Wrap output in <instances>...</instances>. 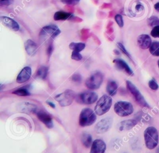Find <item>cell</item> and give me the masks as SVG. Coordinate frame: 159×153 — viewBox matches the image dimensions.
<instances>
[{"label":"cell","mask_w":159,"mask_h":153,"mask_svg":"<svg viewBox=\"0 0 159 153\" xmlns=\"http://www.w3.org/2000/svg\"><path fill=\"white\" fill-rule=\"evenodd\" d=\"M145 144L148 149H153L158 144V132L157 129L153 126L145 129L143 133Z\"/></svg>","instance_id":"cell-1"},{"label":"cell","mask_w":159,"mask_h":153,"mask_svg":"<svg viewBox=\"0 0 159 153\" xmlns=\"http://www.w3.org/2000/svg\"><path fill=\"white\" fill-rule=\"evenodd\" d=\"M112 103V100L110 96L106 95L102 96L94 107L95 113L99 116L104 114L110 109Z\"/></svg>","instance_id":"cell-2"},{"label":"cell","mask_w":159,"mask_h":153,"mask_svg":"<svg viewBox=\"0 0 159 153\" xmlns=\"http://www.w3.org/2000/svg\"><path fill=\"white\" fill-rule=\"evenodd\" d=\"M96 120V113L90 108H83L79 116V124L82 127L91 126Z\"/></svg>","instance_id":"cell-3"},{"label":"cell","mask_w":159,"mask_h":153,"mask_svg":"<svg viewBox=\"0 0 159 153\" xmlns=\"http://www.w3.org/2000/svg\"><path fill=\"white\" fill-rule=\"evenodd\" d=\"M115 113L120 117H125L131 114L134 111V108L130 102L119 101L115 103L114 106Z\"/></svg>","instance_id":"cell-4"},{"label":"cell","mask_w":159,"mask_h":153,"mask_svg":"<svg viewBox=\"0 0 159 153\" xmlns=\"http://www.w3.org/2000/svg\"><path fill=\"white\" fill-rule=\"evenodd\" d=\"M126 86H127L128 90L133 95L135 101L139 104V105H140L141 106H143V107L150 108L149 104L145 101L143 95L141 94V93L138 90V88L131 81H130L129 80L126 81Z\"/></svg>","instance_id":"cell-5"},{"label":"cell","mask_w":159,"mask_h":153,"mask_svg":"<svg viewBox=\"0 0 159 153\" xmlns=\"http://www.w3.org/2000/svg\"><path fill=\"white\" fill-rule=\"evenodd\" d=\"M102 81L103 75L99 72H96L86 79L85 85L90 90H96L100 87Z\"/></svg>","instance_id":"cell-6"},{"label":"cell","mask_w":159,"mask_h":153,"mask_svg":"<svg viewBox=\"0 0 159 153\" xmlns=\"http://www.w3.org/2000/svg\"><path fill=\"white\" fill-rule=\"evenodd\" d=\"M75 98V93L71 90H66L64 92L55 96L56 101L58 102L61 106H67L70 105Z\"/></svg>","instance_id":"cell-7"},{"label":"cell","mask_w":159,"mask_h":153,"mask_svg":"<svg viewBox=\"0 0 159 153\" xmlns=\"http://www.w3.org/2000/svg\"><path fill=\"white\" fill-rule=\"evenodd\" d=\"M98 95L93 91H86L79 94L76 97V101L80 104H91L98 100Z\"/></svg>","instance_id":"cell-8"},{"label":"cell","mask_w":159,"mask_h":153,"mask_svg":"<svg viewBox=\"0 0 159 153\" xmlns=\"http://www.w3.org/2000/svg\"><path fill=\"white\" fill-rule=\"evenodd\" d=\"M60 30L56 25L50 24L43 27L40 32V36L42 38H46V37H51L52 39H55L60 34Z\"/></svg>","instance_id":"cell-9"},{"label":"cell","mask_w":159,"mask_h":153,"mask_svg":"<svg viewBox=\"0 0 159 153\" xmlns=\"http://www.w3.org/2000/svg\"><path fill=\"white\" fill-rule=\"evenodd\" d=\"M112 118L106 117L99 121L95 126L96 132L98 134H102L107 132L112 124Z\"/></svg>","instance_id":"cell-10"},{"label":"cell","mask_w":159,"mask_h":153,"mask_svg":"<svg viewBox=\"0 0 159 153\" xmlns=\"http://www.w3.org/2000/svg\"><path fill=\"white\" fill-rule=\"evenodd\" d=\"M106 144L102 139H97L93 142L90 153H105Z\"/></svg>","instance_id":"cell-11"},{"label":"cell","mask_w":159,"mask_h":153,"mask_svg":"<svg viewBox=\"0 0 159 153\" xmlns=\"http://www.w3.org/2000/svg\"><path fill=\"white\" fill-rule=\"evenodd\" d=\"M32 74V70L30 67H25L18 74L16 81L18 83H23L29 80Z\"/></svg>","instance_id":"cell-12"},{"label":"cell","mask_w":159,"mask_h":153,"mask_svg":"<svg viewBox=\"0 0 159 153\" xmlns=\"http://www.w3.org/2000/svg\"><path fill=\"white\" fill-rule=\"evenodd\" d=\"M38 119L42 122L48 128L50 129L53 127V123L51 116L43 111H39L36 113Z\"/></svg>","instance_id":"cell-13"},{"label":"cell","mask_w":159,"mask_h":153,"mask_svg":"<svg viewBox=\"0 0 159 153\" xmlns=\"http://www.w3.org/2000/svg\"><path fill=\"white\" fill-rule=\"evenodd\" d=\"M1 22L9 29L14 30L18 31L20 29L18 23L13 19L7 16H1L0 17Z\"/></svg>","instance_id":"cell-14"},{"label":"cell","mask_w":159,"mask_h":153,"mask_svg":"<svg viewBox=\"0 0 159 153\" xmlns=\"http://www.w3.org/2000/svg\"><path fill=\"white\" fill-rule=\"evenodd\" d=\"M113 62L115 63L117 68L119 69V70L123 71L124 72H125V73H127L130 76H132L134 75L133 71L131 70V68L128 65V64L123 60L117 58V59H115L113 61Z\"/></svg>","instance_id":"cell-15"},{"label":"cell","mask_w":159,"mask_h":153,"mask_svg":"<svg viewBox=\"0 0 159 153\" xmlns=\"http://www.w3.org/2000/svg\"><path fill=\"white\" fill-rule=\"evenodd\" d=\"M152 40L147 34L140 35L137 38V44L142 49H147L149 48L152 44Z\"/></svg>","instance_id":"cell-16"},{"label":"cell","mask_w":159,"mask_h":153,"mask_svg":"<svg viewBox=\"0 0 159 153\" xmlns=\"http://www.w3.org/2000/svg\"><path fill=\"white\" fill-rule=\"evenodd\" d=\"M137 123V121L135 119H127L121 121L118 124V129L120 131H128L133 128Z\"/></svg>","instance_id":"cell-17"},{"label":"cell","mask_w":159,"mask_h":153,"mask_svg":"<svg viewBox=\"0 0 159 153\" xmlns=\"http://www.w3.org/2000/svg\"><path fill=\"white\" fill-rule=\"evenodd\" d=\"M25 49L29 55H34L37 50V45L32 40L28 39L24 44Z\"/></svg>","instance_id":"cell-18"},{"label":"cell","mask_w":159,"mask_h":153,"mask_svg":"<svg viewBox=\"0 0 159 153\" xmlns=\"http://www.w3.org/2000/svg\"><path fill=\"white\" fill-rule=\"evenodd\" d=\"M20 110L23 112H29V113H37V106L30 103H24L20 104Z\"/></svg>","instance_id":"cell-19"},{"label":"cell","mask_w":159,"mask_h":153,"mask_svg":"<svg viewBox=\"0 0 159 153\" xmlns=\"http://www.w3.org/2000/svg\"><path fill=\"white\" fill-rule=\"evenodd\" d=\"M117 84L115 81L109 80L106 86V91L109 96H114L117 90Z\"/></svg>","instance_id":"cell-20"},{"label":"cell","mask_w":159,"mask_h":153,"mask_svg":"<svg viewBox=\"0 0 159 153\" xmlns=\"http://www.w3.org/2000/svg\"><path fill=\"white\" fill-rule=\"evenodd\" d=\"M81 140L83 145L86 148H89L93 144L92 136L88 132H84L82 134Z\"/></svg>","instance_id":"cell-21"},{"label":"cell","mask_w":159,"mask_h":153,"mask_svg":"<svg viewBox=\"0 0 159 153\" xmlns=\"http://www.w3.org/2000/svg\"><path fill=\"white\" fill-rule=\"evenodd\" d=\"M71 16V14L70 12H66L64 11H58L55 13L53 16V19L55 21L59 20H66Z\"/></svg>","instance_id":"cell-22"},{"label":"cell","mask_w":159,"mask_h":153,"mask_svg":"<svg viewBox=\"0 0 159 153\" xmlns=\"http://www.w3.org/2000/svg\"><path fill=\"white\" fill-rule=\"evenodd\" d=\"M47 73H48V68L45 66H41L38 68L36 72L35 76L36 78L43 80L46 78L47 75Z\"/></svg>","instance_id":"cell-23"},{"label":"cell","mask_w":159,"mask_h":153,"mask_svg":"<svg viewBox=\"0 0 159 153\" xmlns=\"http://www.w3.org/2000/svg\"><path fill=\"white\" fill-rule=\"evenodd\" d=\"M85 44L81 42H71L69 45V47L70 49L73 50V51L76 52H81L85 48Z\"/></svg>","instance_id":"cell-24"},{"label":"cell","mask_w":159,"mask_h":153,"mask_svg":"<svg viewBox=\"0 0 159 153\" xmlns=\"http://www.w3.org/2000/svg\"><path fill=\"white\" fill-rule=\"evenodd\" d=\"M149 50L150 53L155 57L159 56V42L155 41L152 43L150 47H149Z\"/></svg>","instance_id":"cell-25"},{"label":"cell","mask_w":159,"mask_h":153,"mask_svg":"<svg viewBox=\"0 0 159 153\" xmlns=\"http://www.w3.org/2000/svg\"><path fill=\"white\" fill-rule=\"evenodd\" d=\"M13 94H15L17 96H29L30 93L28 91L27 89L25 88H18L14 91H12Z\"/></svg>","instance_id":"cell-26"},{"label":"cell","mask_w":159,"mask_h":153,"mask_svg":"<svg viewBox=\"0 0 159 153\" xmlns=\"http://www.w3.org/2000/svg\"><path fill=\"white\" fill-rule=\"evenodd\" d=\"M148 24L151 27H155L157 26H159V19L157 16H152L148 18Z\"/></svg>","instance_id":"cell-27"},{"label":"cell","mask_w":159,"mask_h":153,"mask_svg":"<svg viewBox=\"0 0 159 153\" xmlns=\"http://www.w3.org/2000/svg\"><path fill=\"white\" fill-rule=\"evenodd\" d=\"M148 86L150 89L153 90H157L159 88L158 83L155 80V79H152L148 81Z\"/></svg>","instance_id":"cell-28"},{"label":"cell","mask_w":159,"mask_h":153,"mask_svg":"<svg viewBox=\"0 0 159 153\" xmlns=\"http://www.w3.org/2000/svg\"><path fill=\"white\" fill-rule=\"evenodd\" d=\"M115 21L120 27H122L124 26L123 18L120 14H116L115 16Z\"/></svg>","instance_id":"cell-29"},{"label":"cell","mask_w":159,"mask_h":153,"mask_svg":"<svg viewBox=\"0 0 159 153\" xmlns=\"http://www.w3.org/2000/svg\"><path fill=\"white\" fill-rule=\"evenodd\" d=\"M71 57L73 60H76V61H80V60H82V58H83V57L80 54V53L78 52H76V51H73L72 52Z\"/></svg>","instance_id":"cell-30"},{"label":"cell","mask_w":159,"mask_h":153,"mask_svg":"<svg viewBox=\"0 0 159 153\" xmlns=\"http://www.w3.org/2000/svg\"><path fill=\"white\" fill-rule=\"evenodd\" d=\"M150 34L152 37L155 38H159V26L153 27L151 30Z\"/></svg>","instance_id":"cell-31"},{"label":"cell","mask_w":159,"mask_h":153,"mask_svg":"<svg viewBox=\"0 0 159 153\" xmlns=\"http://www.w3.org/2000/svg\"><path fill=\"white\" fill-rule=\"evenodd\" d=\"M117 46L118 47V48H119L124 53H125L127 57H129L130 58H131V57H130L129 53H128V52L126 50V49H125V48L124 47V46L121 43L118 42V43L117 44Z\"/></svg>","instance_id":"cell-32"},{"label":"cell","mask_w":159,"mask_h":153,"mask_svg":"<svg viewBox=\"0 0 159 153\" xmlns=\"http://www.w3.org/2000/svg\"><path fill=\"white\" fill-rule=\"evenodd\" d=\"M80 0H61V1L63 3L68 4H71V5H75L79 2Z\"/></svg>","instance_id":"cell-33"},{"label":"cell","mask_w":159,"mask_h":153,"mask_svg":"<svg viewBox=\"0 0 159 153\" xmlns=\"http://www.w3.org/2000/svg\"><path fill=\"white\" fill-rule=\"evenodd\" d=\"M71 79L75 82H80L81 81V76L80 74H74L72 76Z\"/></svg>","instance_id":"cell-34"},{"label":"cell","mask_w":159,"mask_h":153,"mask_svg":"<svg viewBox=\"0 0 159 153\" xmlns=\"http://www.w3.org/2000/svg\"><path fill=\"white\" fill-rule=\"evenodd\" d=\"M143 9H144V7L142 4H137L135 7V9L137 12H140L142 10H143Z\"/></svg>","instance_id":"cell-35"},{"label":"cell","mask_w":159,"mask_h":153,"mask_svg":"<svg viewBox=\"0 0 159 153\" xmlns=\"http://www.w3.org/2000/svg\"><path fill=\"white\" fill-rule=\"evenodd\" d=\"M52 50H53V47H52V45H50L49 47H48V50H47V54L48 55V57L50 56L51 55V53L52 52Z\"/></svg>","instance_id":"cell-36"},{"label":"cell","mask_w":159,"mask_h":153,"mask_svg":"<svg viewBox=\"0 0 159 153\" xmlns=\"http://www.w3.org/2000/svg\"><path fill=\"white\" fill-rule=\"evenodd\" d=\"M47 103L50 106H51L52 108H55V104L53 103L52 102H51V101H47Z\"/></svg>","instance_id":"cell-37"},{"label":"cell","mask_w":159,"mask_h":153,"mask_svg":"<svg viewBox=\"0 0 159 153\" xmlns=\"http://www.w3.org/2000/svg\"><path fill=\"white\" fill-rule=\"evenodd\" d=\"M154 7H155V10L159 12V2H157V3L154 5Z\"/></svg>","instance_id":"cell-38"},{"label":"cell","mask_w":159,"mask_h":153,"mask_svg":"<svg viewBox=\"0 0 159 153\" xmlns=\"http://www.w3.org/2000/svg\"><path fill=\"white\" fill-rule=\"evenodd\" d=\"M8 0H1V2H6V1H7Z\"/></svg>","instance_id":"cell-39"},{"label":"cell","mask_w":159,"mask_h":153,"mask_svg":"<svg viewBox=\"0 0 159 153\" xmlns=\"http://www.w3.org/2000/svg\"><path fill=\"white\" fill-rule=\"evenodd\" d=\"M158 68H159V60L158 61Z\"/></svg>","instance_id":"cell-40"},{"label":"cell","mask_w":159,"mask_h":153,"mask_svg":"<svg viewBox=\"0 0 159 153\" xmlns=\"http://www.w3.org/2000/svg\"><path fill=\"white\" fill-rule=\"evenodd\" d=\"M122 153H126V152H122Z\"/></svg>","instance_id":"cell-41"}]
</instances>
